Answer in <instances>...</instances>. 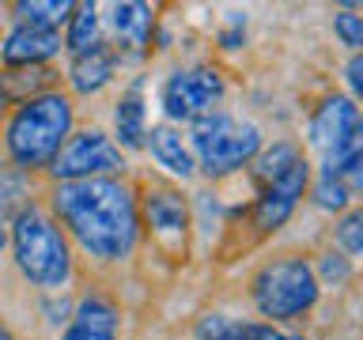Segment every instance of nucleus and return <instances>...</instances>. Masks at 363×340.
<instances>
[{
	"label": "nucleus",
	"instance_id": "5",
	"mask_svg": "<svg viewBox=\"0 0 363 340\" xmlns=\"http://www.w3.org/2000/svg\"><path fill=\"white\" fill-rule=\"evenodd\" d=\"M261 152V129L250 121H235L223 110H208L189 121V155L201 174L227 178L254 163Z\"/></svg>",
	"mask_w": 363,
	"mask_h": 340
},
{
	"label": "nucleus",
	"instance_id": "27",
	"mask_svg": "<svg viewBox=\"0 0 363 340\" xmlns=\"http://www.w3.org/2000/svg\"><path fill=\"white\" fill-rule=\"evenodd\" d=\"M4 246H8V223L0 220V254H4Z\"/></svg>",
	"mask_w": 363,
	"mask_h": 340
},
{
	"label": "nucleus",
	"instance_id": "25",
	"mask_svg": "<svg viewBox=\"0 0 363 340\" xmlns=\"http://www.w3.org/2000/svg\"><path fill=\"white\" fill-rule=\"evenodd\" d=\"M61 340H118V336H110V333H91V329H79V325H68Z\"/></svg>",
	"mask_w": 363,
	"mask_h": 340
},
{
	"label": "nucleus",
	"instance_id": "20",
	"mask_svg": "<svg viewBox=\"0 0 363 340\" xmlns=\"http://www.w3.org/2000/svg\"><path fill=\"white\" fill-rule=\"evenodd\" d=\"M99 42V8L95 4H76L72 16H68V27H65V38H61V50L68 53H84Z\"/></svg>",
	"mask_w": 363,
	"mask_h": 340
},
{
	"label": "nucleus",
	"instance_id": "13",
	"mask_svg": "<svg viewBox=\"0 0 363 340\" xmlns=\"http://www.w3.org/2000/svg\"><path fill=\"white\" fill-rule=\"evenodd\" d=\"M113 68H118V53H113L106 42H95L91 50L72 57V64H68V84H72L76 95H95V91H102L113 79Z\"/></svg>",
	"mask_w": 363,
	"mask_h": 340
},
{
	"label": "nucleus",
	"instance_id": "6",
	"mask_svg": "<svg viewBox=\"0 0 363 340\" xmlns=\"http://www.w3.org/2000/svg\"><path fill=\"white\" fill-rule=\"evenodd\" d=\"M53 181H84V178H118L125 170L121 147L99 129H72V136L61 144L53 163L45 166Z\"/></svg>",
	"mask_w": 363,
	"mask_h": 340
},
{
	"label": "nucleus",
	"instance_id": "9",
	"mask_svg": "<svg viewBox=\"0 0 363 340\" xmlns=\"http://www.w3.org/2000/svg\"><path fill=\"white\" fill-rule=\"evenodd\" d=\"M136 212L152 227L155 242L167 249H186V231H189V204L178 189L170 186H147L144 197L136 200Z\"/></svg>",
	"mask_w": 363,
	"mask_h": 340
},
{
	"label": "nucleus",
	"instance_id": "23",
	"mask_svg": "<svg viewBox=\"0 0 363 340\" xmlns=\"http://www.w3.org/2000/svg\"><path fill=\"white\" fill-rule=\"evenodd\" d=\"M314 276H318V288L322 283H329V288H345V283L352 280V261L345 254H322V261H318V268H314Z\"/></svg>",
	"mask_w": 363,
	"mask_h": 340
},
{
	"label": "nucleus",
	"instance_id": "16",
	"mask_svg": "<svg viewBox=\"0 0 363 340\" xmlns=\"http://www.w3.org/2000/svg\"><path fill=\"white\" fill-rule=\"evenodd\" d=\"M53 68L50 64H27V68H4V76H0V98L11 102V106H19V102H27L34 95H45V91H53Z\"/></svg>",
	"mask_w": 363,
	"mask_h": 340
},
{
	"label": "nucleus",
	"instance_id": "7",
	"mask_svg": "<svg viewBox=\"0 0 363 340\" xmlns=\"http://www.w3.org/2000/svg\"><path fill=\"white\" fill-rule=\"evenodd\" d=\"M223 91H227V79L216 68H208V64L178 68L163 84V113L170 121H197L201 113L216 110Z\"/></svg>",
	"mask_w": 363,
	"mask_h": 340
},
{
	"label": "nucleus",
	"instance_id": "10",
	"mask_svg": "<svg viewBox=\"0 0 363 340\" xmlns=\"http://www.w3.org/2000/svg\"><path fill=\"white\" fill-rule=\"evenodd\" d=\"M356 132H359V110H356V98H348V95H329L314 110L311 125H306V140L322 155L333 152L337 144H345Z\"/></svg>",
	"mask_w": 363,
	"mask_h": 340
},
{
	"label": "nucleus",
	"instance_id": "18",
	"mask_svg": "<svg viewBox=\"0 0 363 340\" xmlns=\"http://www.w3.org/2000/svg\"><path fill=\"white\" fill-rule=\"evenodd\" d=\"M68 322L79 325V329H91V333H110V336H118L121 314H118V306H113L106 295L87 291V295H79V302L72 306V317H68Z\"/></svg>",
	"mask_w": 363,
	"mask_h": 340
},
{
	"label": "nucleus",
	"instance_id": "22",
	"mask_svg": "<svg viewBox=\"0 0 363 340\" xmlns=\"http://www.w3.org/2000/svg\"><path fill=\"white\" fill-rule=\"evenodd\" d=\"M333 238H337V246L345 249V257H359L363 254V212H340V220L333 227Z\"/></svg>",
	"mask_w": 363,
	"mask_h": 340
},
{
	"label": "nucleus",
	"instance_id": "8",
	"mask_svg": "<svg viewBox=\"0 0 363 340\" xmlns=\"http://www.w3.org/2000/svg\"><path fill=\"white\" fill-rule=\"evenodd\" d=\"M306 186H311V163H306V159H299L291 170H284L280 178L257 186V200H254V212H250V220H254L257 231L261 234L280 231V227L288 223V215L295 212L299 197L306 193Z\"/></svg>",
	"mask_w": 363,
	"mask_h": 340
},
{
	"label": "nucleus",
	"instance_id": "24",
	"mask_svg": "<svg viewBox=\"0 0 363 340\" xmlns=\"http://www.w3.org/2000/svg\"><path fill=\"white\" fill-rule=\"evenodd\" d=\"M333 34L340 38V45H348V50L356 53L359 45H363V19L352 8H340L337 16H333Z\"/></svg>",
	"mask_w": 363,
	"mask_h": 340
},
{
	"label": "nucleus",
	"instance_id": "14",
	"mask_svg": "<svg viewBox=\"0 0 363 340\" xmlns=\"http://www.w3.org/2000/svg\"><path fill=\"white\" fill-rule=\"evenodd\" d=\"M144 147L152 152V159L167 170V174H174L182 181L197 174V163H193V155H189V144L182 140V132L170 129V125H155V129L144 136Z\"/></svg>",
	"mask_w": 363,
	"mask_h": 340
},
{
	"label": "nucleus",
	"instance_id": "3",
	"mask_svg": "<svg viewBox=\"0 0 363 340\" xmlns=\"http://www.w3.org/2000/svg\"><path fill=\"white\" fill-rule=\"evenodd\" d=\"M11 254H16V268L23 272V280L45 291H61L72 280V249H68L65 231L57 227V220L38 204L16 212L11 220Z\"/></svg>",
	"mask_w": 363,
	"mask_h": 340
},
{
	"label": "nucleus",
	"instance_id": "1",
	"mask_svg": "<svg viewBox=\"0 0 363 340\" xmlns=\"http://www.w3.org/2000/svg\"><path fill=\"white\" fill-rule=\"evenodd\" d=\"M50 215L72 234V242L95 261H125L140 242L136 197L121 178L57 181Z\"/></svg>",
	"mask_w": 363,
	"mask_h": 340
},
{
	"label": "nucleus",
	"instance_id": "21",
	"mask_svg": "<svg viewBox=\"0 0 363 340\" xmlns=\"http://www.w3.org/2000/svg\"><path fill=\"white\" fill-rule=\"evenodd\" d=\"M352 200H356V193H352L340 178H329V174H318V181L311 186V204L322 212H348Z\"/></svg>",
	"mask_w": 363,
	"mask_h": 340
},
{
	"label": "nucleus",
	"instance_id": "19",
	"mask_svg": "<svg viewBox=\"0 0 363 340\" xmlns=\"http://www.w3.org/2000/svg\"><path fill=\"white\" fill-rule=\"evenodd\" d=\"M72 8H76L72 0H19V4H11V11L19 16V23L42 27V30H57L61 23H68Z\"/></svg>",
	"mask_w": 363,
	"mask_h": 340
},
{
	"label": "nucleus",
	"instance_id": "15",
	"mask_svg": "<svg viewBox=\"0 0 363 340\" xmlns=\"http://www.w3.org/2000/svg\"><path fill=\"white\" fill-rule=\"evenodd\" d=\"M110 27L118 34V50L133 53V57H144L147 42H152V8L147 4H113L110 8Z\"/></svg>",
	"mask_w": 363,
	"mask_h": 340
},
{
	"label": "nucleus",
	"instance_id": "11",
	"mask_svg": "<svg viewBox=\"0 0 363 340\" xmlns=\"http://www.w3.org/2000/svg\"><path fill=\"white\" fill-rule=\"evenodd\" d=\"M53 53H61V34L42 30V27H27V23H16V27L8 30V38L0 42V61L8 68L45 64Z\"/></svg>",
	"mask_w": 363,
	"mask_h": 340
},
{
	"label": "nucleus",
	"instance_id": "4",
	"mask_svg": "<svg viewBox=\"0 0 363 340\" xmlns=\"http://www.w3.org/2000/svg\"><path fill=\"white\" fill-rule=\"evenodd\" d=\"M318 276L314 265L299 254H284L265 261L254 280H250V299L261 317H269V325L277 322H295V317L311 314L318 302Z\"/></svg>",
	"mask_w": 363,
	"mask_h": 340
},
{
	"label": "nucleus",
	"instance_id": "12",
	"mask_svg": "<svg viewBox=\"0 0 363 340\" xmlns=\"http://www.w3.org/2000/svg\"><path fill=\"white\" fill-rule=\"evenodd\" d=\"M197 340H306L269 322H238L231 314H204L197 322Z\"/></svg>",
	"mask_w": 363,
	"mask_h": 340
},
{
	"label": "nucleus",
	"instance_id": "17",
	"mask_svg": "<svg viewBox=\"0 0 363 340\" xmlns=\"http://www.w3.org/2000/svg\"><path fill=\"white\" fill-rule=\"evenodd\" d=\"M113 132H118V147L125 152H136L144 147V136H147V125H144V98H140V79L125 91L118 110H113Z\"/></svg>",
	"mask_w": 363,
	"mask_h": 340
},
{
	"label": "nucleus",
	"instance_id": "28",
	"mask_svg": "<svg viewBox=\"0 0 363 340\" xmlns=\"http://www.w3.org/2000/svg\"><path fill=\"white\" fill-rule=\"evenodd\" d=\"M0 340H19V336H16V333H11V329H8L4 322H0Z\"/></svg>",
	"mask_w": 363,
	"mask_h": 340
},
{
	"label": "nucleus",
	"instance_id": "26",
	"mask_svg": "<svg viewBox=\"0 0 363 340\" xmlns=\"http://www.w3.org/2000/svg\"><path fill=\"white\" fill-rule=\"evenodd\" d=\"M359 72H363V61H359V53H352V61H348V87H352V95H359V84H363Z\"/></svg>",
	"mask_w": 363,
	"mask_h": 340
},
{
	"label": "nucleus",
	"instance_id": "2",
	"mask_svg": "<svg viewBox=\"0 0 363 340\" xmlns=\"http://www.w3.org/2000/svg\"><path fill=\"white\" fill-rule=\"evenodd\" d=\"M72 125L76 106L61 91H45V95L19 102L4 125V152L11 159V170H19V174L45 170L61 152V144L72 136Z\"/></svg>",
	"mask_w": 363,
	"mask_h": 340
}]
</instances>
